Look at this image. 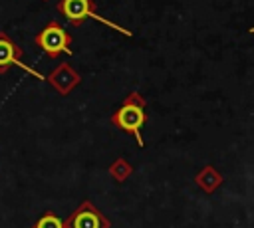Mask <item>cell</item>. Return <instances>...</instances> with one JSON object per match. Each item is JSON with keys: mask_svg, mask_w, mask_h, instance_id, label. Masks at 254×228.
Instances as JSON below:
<instances>
[{"mask_svg": "<svg viewBox=\"0 0 254 228\" xmlns=\"http://www.w3.org/2000/svg\"><path fill=\"white\" fill-rule=\"evenodd\" d=\"M107 220L89 204V202H83L75 214L67 220V228H107Z\"/></svg>", "mask_w": 254, "mask_h": 228, "instance_id": "cell-5", "label": "cell"}, {"mask_svg": "<svg viewBox=\"0 0 254 228\" xmlns=\"http://www.w3.org/2000/svg\"><path fill=\"white\" fill-rule=\"evenodd\" d=\"M20 56H22V50L6 36V34H2L0 32V73L2 71H6L10 65H20V67H24L28 73H32L34 77H38V79H44L42 77V73H38V71H34L32 67H28L24 61H20Z\"/></svg>", "mask_w": 254, "mask_h": 228, "instance_id": "cell-4", "label": "cell"}, {"mask_svg": "<svg viewBox=\"0 0 254 228\" xmlns=\"http://www.w3.org/2000/svg\"><path fill=\"white\" fill-rule=\"evenodd\" d=\"M113 121L119 129L127 131V133H133L137 143L143 147V137H141V127L145 123V111L143 107L139 105H133V103H125L121 109H117V113L113 115Z\"/></svg>", "mask_w": 254, "mask_h": 228, "instance_id": "cell-3", "label": "cell"}, {"mask_svg": "<svg viewBox=\"0 0 254 228\" xmlns=\"http://www.w3.org/2000/svg\"><path fill=\"white\" fill-rule=\"evenodd\" d=\"M58 10L73 24V26H79L85 18H95V20H99V22H103L105 26H111L113 30H119L121 34H127L129 36V32L127 30H123L121 26H117V24H113V22H109V20H105V18H101L99 14H95V8H93V0H60V4H58Z\"/></svg>", "mask_w": 254, "mask_h": 228, "instance_id": "cell-2", "label": "cell"}, {"mask_svg": "<svg viewBox=\"0 0 254 228\" xmlns=\"http://www.w3.org/2000/svg\"><path fill=\"white\" fill-rule=\"evenodd\" d=\"M36 44L50 56V57H58L60 54H71V38L69 34L64 30L62 24H58L56 20L46 24L40 34L36 36Z\"/></svg>", "mask_w": 254, "mask_h": 228, "instance_id": "cell-1", "label": "cell"}, {"mask_svg": "<svg viewBox=\"0 0 254 228\" xmlns=\"http://www.w3.org/2000/svg\"><path fill=\"white\" fill-rule=\"evenodd\" d=\"M34 228H65V224H64V220L58 218L56 214L46 212V214L34 224Z\"/></svg>", "mask_w": 254, "mask_h": 228, "instance_id": "cell-6", "label": "cell"}]
</instances>
